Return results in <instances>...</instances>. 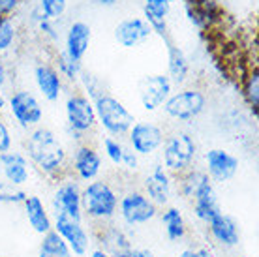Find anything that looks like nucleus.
Returning <instances> with one entry per match:
<instances>
[{
    "label": "nucleus",
    "instance_id": "nucleus-9",
    "mask_svg": "<svg viewBox=\"0 0 259 257\" xmlns=\"http://www.w3.org/2000/svg\"><path fill=\"white\" fill-rule=\"evenodd\" d=\"M118 214L126 225L130 227H139L152 222L158 216V206L139 190L126 192L118 199Z\"/></svg>",
    "mask_w": 259,
    "mask_h": 257
},
{
    "label": "nucleus",
    "instance_id": "nucleus-43",
    "mask_svg": "<svg viewBox=\"0 0 259 257\" xmlns=\"http://www.w3.org/2000/svg\"><path fill=\"white\" fill-rule=\"evenodd\" d=\"M91 257H115V255H111V253L104 251L102 248H96V250H92V251H91Z\"/></svg>",
    "mask_w": 259,
    "mask_h": 257
},
{
    "label": "nucleus",
    "instance_id": "nucleus-24",
    "mask_svg": "<svg viewBox=\"0 0 259 257\" xmlns=\"http://www.w3.org/2000/svg\"><path fill=\"white\" fill-rule=\"evenodd\" d=\"M165 45H167V77L169 81L177 87H182V84L188 81L190 75V62L188 57L184 55L181 47L177 44H173L171 39L163 38Z\"/></svg>",
    "mask_w": 259,
    "mask_h": 257
},
{
    "label": "nucleus",
    "instance_id": "nucleus-10",
    "mask_svg": "<svg viewBox=\"0 0 259 257\" xmlns=\"http://www.w3.org/2000/svg\"><path fill=\"white\" fill-rule=\"evenodd\" d=\"M53 231L59 233L70 251L75 257H84L91 248V237L84 229L83 220L71 218L68 214H55L53 220Z\"/></svg>",
    "mask_w": 259,
    "mask_h": 257
},
{
    "label": "nucleus",
    "instance_id": "nucleus-12",
    "mask_svg": "<svg viewBox=\"0 0 259 257\" xmlns=\"http://www.w3.org/2000/svg\"><path fill=\"white\" fill-rule=\"evenodd\" d=\"M171 92H173V83L169 81L165 73L147 75L139 84V102L145 111L154 113L162 109V105L171 96Z\"/></svg>",
    "mask_w": 259,
    "mask_h": 257
},
{
    "label": "nucleus",
    "instance_id": "nucleus-21",
    "mask_svg": "<svg viewBox=\"0 0 259 257\" xmlns=\"http://www.w3.org/2000/svg\"><path fill=\"white\" fill-rule=\"evenodd\" d=\"M34 83L38 87L39 94L44 96L46 102H59V98L62 96V77L57 71V68L49 62H39L34 68Z\"/></svg>",
    "mask_w": 259,
    "mask_h": 257
},
{
    "label": "nucleus",
    "instance_id": "nucleus-17",
    "mask_svg": "<svg viewBox=\"0 0 259 257\" xmlns=\"http://www.w3.org/2000/svg\"><path fill=\"white\" fill-rule=\"evenodd\" d=\"M53 208L55 214H68L71 218L83 220L81 210V186L75 179H70L59 184L53 195Z\"/></svg>",
    "mask_w": 259,
    "mask_h": 257
},
{
    "label": "nucleus",
    "instance_id": "nucleus-31",
    "mask_svg": "<svg viewBox=\"0 0 259 257\" xmlns=\"http://www.w3.org/2000/svg\"><path fill=\"white\" fill-rule=\"evenodd\" d=\"M28 193L21 186H13L6 180H0V203L2 205H23Z\"/></svg>",
    "mask_w": 259,
    "mask_h": 257
},
{
    "label": "nucleus",
    "instance_id": "nucleus-2",
    "mask_svg": "<svg viewBox=\"0 0 259 257\" xmlns=\"http://www.w3.org/2000/svg\"><path fill=\"white\" fill-rule=\"evenodd\" d=\"M179 192L182 197L192 201V208H194V216L199 222L207 224L222 212L220 201H218V192L214 188V182L207 177L205 171L201 169H190L184 175L179 177Z\"/></svg>",
    "mask_w": 259,
    "mask_h": 257
},
{
    "label": "nucleus",
    "instance_id": "nucleus-44",
    "mask_svg": "<svg viewBox=\"0 0 259 257\" xmlns=\"http://www.w3.org/2000/svg\"><path fill=\"white\" fill-rule=\"evenodd\" d=\"M94 2L100 4V6H104V8H113V6H117L118 0H94Z\"/></svg>",
    "mask_w": 259,
    "mask_h": 257
},
{
    "label": "nucleus",
    "instance_id": "nucleus-3",
    "mask_svg": "<svg viewBox=\"0 0 259 257\" xmlns=\"http://www.w3.org/2000/svg\"><path fill=\"white\" fill-rule=\"evenodd\" d=\"M118 193L105 180H92L84 188H81V210L92 222L105 224L117 216Z\"/></svg>",
    "mask_w": 259,
    "mask_h": 257
},
{
    "label": "nucleus",
    "instance_id": "nucleus-6",
    "mask_svg": "<svg viewBox=\"0 0 259 257\" xmlns=\"http://www.w3.org/2000/svg\"><path fill=\"white\" fill-rule=\"evenodd\" d=\"M163 113L179 122L195 120L207 109V96L199 89H181L171 92V96L162 105Z\"/></svg>",
    "mask_w": 259,
    "mask_h": 257
},
{
    "label": "nucleus",
    "instance_id": "nucleus-33",
    "mask_svg": "<svg viewBox=\"0 0 259 257\" xmlns=\"http://www.w3.org/2000/svg\"><path fill=\"white\" fill-rule=\"evenodd\" d=\"M104 154L107 156V160L113 163V165H120L122 163V152H124V145L118 141L117 137H104Z\"/></svg>",
    "mask_w": 259,
    "mask_h": 257
},
{
    "label": "nucleus",
    "instance_id": "nucleus-5",
    "mask_svg": "<svg viewBox=\"0 0 259 257\" xmlns=\"http://www.w3.org/2000/svg\"><path fill=\"white\" fill-rule=\"evenodd\" d=\"M92 103H94L98 124L109 134V137H124V135H128L130 128L136 122V116L118 98L104 92Z\"/></svg>",
    "mask_w": 259,
    "mask_h": 257
},
{
    "label": "nucleus",
    "instance_id": "nucleus-45",
    "mask_svg": "<svg viewBox=\"0 0 259 257\" xmlns=\"http://www.w3.org/2000/svg\"><path fill=\"white\" fill-rule=\"evenodd\" d=\"M6 107H8V98L4 96V92L0 90V115L4 113V109H6Z\"/></svg>",
    "mask_w": 259,
    "mask_h": 257
},
{
    "label": "nucleus",
    "instance_id": "nucleus-37",
    "mask_svg": "<svg viewBox=\"0 0 259 257\" xmlns=\"http://www.w3.org/2000/svg\"><path fill=\"white\" fill-rule=\"evenodd\" d=\"M36 25H38V30L46 38H49L51 41H59V32H57V28H55V23L53 21H47V19H39L36 21Z\"/></svg>",
    "mask_w": 259,
    "mask_h": 257
},
{
    "label": "nucleus",
    "instance_id": "nucleus-27",
    "mask_svg": "<svg viewBox=\"0 0 259 257\" xmlns=\"http://www.w3.org/2000/svg\"><path fill=\"white\" fill-rule=\"evenodd\" d=\"M38 257H73L68 244L60 238L59 233L49 231L41 237L38 248Z\"/></svg>",
    "mask_w": 259,
    "mask_h": 257
},
{
    "label": "nucleus",
    "instance_id": "nucleus-35",
    "mask_svg": "<svg viewBox=\"0 0 259 257\" xmlns=\"http://www.w3.org/2000/svg\"><path fill=\"white\" fill-rule=\"evenodd\" d=\"M169 12H171L169 0H143V13L154 15L158 19H167Z\"/></svg>",
    "mask_w": 259,
    "mask_h": 257
},
{
    "label": "nucleus",
    "instance_id": "nucleus-18",
    "mask_svg": "<svg viewBox=\"0 0 259 257\" xmlns=\"http://www.w3.org/2000/svg\"><path fill=\"white\" fill-rule=\"evenodd\" d=\"M115 41L124 49H134L137 45L145 44L147 39L152 36L149 23L143 17H128V19L120 21L115 26Z\"/></svg>",
    "mask_w": 259,
    "mask_h": 257
},
{
    "label": "nucleus",
    "instance_id": "nucleus-4",
    "mask_svg": "<svg viewBox=\"0 0 259 257\" xmlns=\"http://www.w3.org/2000/svg\"><path fill=\"white\" fill-rule=\"evenodd\" d=\"M162 165L169 175L181 177L194 169L197 158V143L188 132H173L162 143Z\"/></svg>",
    "mask_w": 259,
    "mask_h": 257
},
{
    "label": "nucleus",
    "instance_id": "nucleus-23",
    "mask_svg": "<svg viewBox=\"0 0 259 257\" xmlns=\"http://www.w3.org/2000/svg\"><path fill=\"white\" fill-rule=\"evenodd\" d=\"M23 208H25V216L28 225L32 227L34 233L38 235H47L49 231H53V218L51 214L47 212L46 203L41 201V197L38 195H28L23 203Z\"/></svg>",
    "mask_w": 259,
    "mask_h": 257
},
{
    "label": "nucleus",
    "instance_id": "nucleus-29",
    "mask_svg": "<svg viewBox=\"0 0 259 257\" xmlns=\"http://www.w3.org/2000/svg\"><path fill=\"white\" fill-rule=\"evenodd\" d=\"M57 71L60 73V77L62 79H68L70 83H77L79 81V75H81V71H83V66L81 62H75V60H71L70 57H66V53H59L57 55Z\"/></svg>",
    "mask_w": 259,
    "mask_h": 257
},
{
    "label": "nucleus",
    "instance_id": "nucleus-22",
    "mask_svg": "<svg viewBox=\"0 0 259 257\" xmlns=\"http://www.w3.org/2000/svg\"><path fill=\"white\" fill-rule=\"evenodd\" d=\"M186 15L190 23L197 28H212L222 21V10L216 0H188Z\"/></svg>",
    "mask_w": 259,
    "mask_h": 257
},
{
    "label": "nucleus",
    "instance_id": "nucleus-39",
    "mask_svg": "<svg viewBox=\"0 0 259 257\" xmlns=\"http://www.w3.org/2000/svg\"><path fill=\"white\" fill-rule=\"evenodd\" d=\"M23 4V0H0V15L12 17Z\"/></svg>",
    "mask_w": 259,
    "mask_h": 257
},
{
    "label": "nucleus",
    "instance_id": "nucleus-47",
    "mask_svg": "<svg viewBox=\"0 0 259 257\" xmlns=\"http://www.w3.org/2000/svg\"><path fill=\"white\" fill-rule=\"evenodd\" d=\"M169 2H171V4H173V2H177V0H169Z\"/></svg>",
    "mask_w": 259,
    "mask_h": 257
},
{
    "label": "nucleus",
    "instance_id": "nucleus-30",
    "mask_svg": "<svg viewBox=\"0 0 259 257\" xmlns=\"http://www.w3.org/2000/svg\"><path fill=\"white\" fill-rule=\"evenodd\" d=\"M17 39V26L12 17L0 15V55H4L15 45Z\"/></svg>",
    "mask_w": 259,
    "mask_h": 257
},
{
    "label": "nucleus",
    "instance_id": "nucleus-13",
    "mask_svg": "<svg viewBox=\"0 0 259 257\" xmlns=\"http://www.w3.org/2000/svg\"><path fill=\"white\" fill-rule=\"evenodd\" d=\"M205 173L212 182H229L239 171L240 161L235 154H231L226 148H208L205 156Z\"/></svg>",
    "mask_w": 259,
    "mask_h": 257
},
{
    "label": "nucleus",
    "instance_id": "nucleus-42",
    "mask_svg": "<svg viewBox=\"0 0 259 257\" xmlns=\"http://www.w3.org/2000/svg\"><path fill=\"white\" fill-rule=\"evenodd\" d=\"M8 81H10V71H8V66L0 60V90L6 87Z\"/></svg>",
    "mask_w": 259,
    "mask_h": 257
},
{
    "label": "nucleus",
    "instance_id": "nucleus-14",
    "mask_svg": "<svg viewBox=\"0 0 259 257\" xmlns=\"http://www.w3.org/2000/svg\"><path fill=\"white\" fill-rule=\"evenodd\" d=\"M102 167H104L102 154L94 147L84 143V145H79L73 150V156L70 160V169L71 173L75 175L77 182H87L89 184L92 180H96L100 177V173H102Z\"/></svg>",
    "mask_w": 259,
    "mask_h": 257
},
{
    "label": "nucleus",
    "instance_id": "nucleus-32",
    "mask_svg": "<svg viewBox=\"0 0 259 257\" xmlns=\"http://www.w3.org/2000/svg\"><path fill=\"white\" fill-rule=\"evenodd\" d=\"M68 8V0H38L39 15L47 21H55L62 17Z\"/></svg>",
    "mask_w": 259,
    "mask_h": 257
},
{
    "label": "nucleus",
    "instance_id": "nucleus-28",
    "mask_svg": "<svg viewBox=\"0 0 259 257\" xmlns=\"http://www.w3.org/2000/svg\"><path fill=\"white\" fill-rule=\"evenodd\" d=\"M242 96L246 100L248 107L253 113V116H257V107H259V70L257 66H253L252 70L246 73V77L242 79Z\"/></svg>",
    "mask_w": 259,
    "mask_h": 257
},
{
    "label": "nucleus",
    "instance_id": "nucleus-7",
    "mask_svg": "<svg viewBox=\"0 0 259 257\" xmlns=\"http://www.w3.org/2000/svg\"><path fill=\"white\" fill-rule=\"evenodd\" d=\"M66 113V124L71 135H75V139H81V135L91 134L96 128V111L91 98H87L83 92H73L66 98L64 103Z\"/></svg>",
    "mask_w": 259,
    "mask_h": 257
},
{
    "label": "nucleus",
    "instance_id": "nucleus-26",
    "mask_svg": "<svg viewBox=\"0 0 259 257\" xmlns=\"http://www.w3.org/2000/svg\"><path fill=\"white\" fill-rule=\"evenodd\" d=\"M100 244H102V250L111 253V255L117 257L118 253H122L126 251L128 248H132L130 244V238L126 237V233L122 229H118V227H111V225H105L102 227L100 231Z\"/></svg>",
    "mask_w": 259,
    "mask_h": 257
},
{
    "label": "nucleus",
    "instance_id": "nucleus-8",
    "mask_svg": "<svg viewBox=\"0 0 259 257\" xmlns=\"http://www.w3.org/2000/svg\"><path fill=\"white\" fill-rule=\"evenodd\" d=\"M8 109H10L12 116L15 118V122L19 124L23 130H26V132L38 128L41 120H44L41 102L30 90H13L12 96L8 98Z\"/></svg>",
    "mask_w": 259,
    "mask_h": 257
},
{
    "label": "nucleus",
    "instance_id": "nucleus-16",
    "mask_svg": "<svg viewBox=\"0 0 259 257\" xmlns=\"http://www.w3.org/2000/svg\"><path fill=\"white\" fill-rule=\"evenodd\" d=\"M145 195L154 203L158 208L160 206H169V201L173 197V179L171 175L163 169V165H154V169L147 175L143 182Z\"/></svg>",
    "mask_w": 259,
    "mask_h": 257
},
{
    "label": "nucleus",
    "instance_id": "nucleus-11",
    "mask_svg": "<svg viewBox=\"0 0 259 257\" xmlns=\"http://www.w3.org/2000/svg\"><path fill=\"white\" fill-rule=\"evenodd\" d=\"M163 130L154 122H134L128 132V145L137 156H152L162 148Z\"/></svg>",
    "mask_w": 259,
    "mask_h": 257
},
{
    "label": "nucleus",
    "instance_id": "nucleus-1",
    "mask_svg": "<svg viewBox=\"0 0 259 257\" xmlns=\"http://www.w3.org/2000/svg\"><path fill=\"white\" fill-rule=\"evenodd\" d=\"M25 152L28 161L39 173L47 177H59L68 165V152L59 135L51 128H34L28 132L25 141Z\"/></svg>",
    "mask_w": 259,
    "mask_h": 257
},
{
    "label": "nucleus",
    "instance_id": "nucleus-25",
    "mask_svg": "<svg viewBox=\"0 0 259 257\" xmlns=\"http://www.w3.org/2000/svg\"><path fill=\"white\" fill-rule=\"evenodd\" d=\"M160 220H162L163 229H165V237L171 242H179V240L186 237L188 227H186V220L182 216L181 208H177V206H163Z\"/></svg>",
    "mask_w": 259,
    "mask_h": 257
},
{
    "label": "nucleus",
    "instance_id": "nucleus-36",
    "mask_svg": "<svg viewBox=\"0 0 259 257\" xmlns=\"http://www.w3.org/2000/svg\"><path fill=\"white\" fill-rule=\"evenodd\" d=\"M12 145H13V137H12V132L8 128V124L0 118V154H4L8 150H12Z\"/></svg>",
    "mask_w": 259,
    "mask_h": 257
},
{
    "label": "nucleus",
    "instance_id": "nucleus-19",
    "mask_svg": "<svg viewBox=\"0 0 259 257\" xmlns=\"http://www.w3.org/2000/svg\"><path fill=\"white\" fill-rule=\"evenodd\" d=\"M92 41V28L84 21H73L68 26L64 38V53L75 62H83L84 55L89 53Z\"/></svg>",
    "mask_w": 259,
    "mask_h": 257
},
{
    "label": "nucleus",
    "instance_id": "nucleus-15",
    "mask_svg": "<svg viewBox=\"0 0 259 257\" xmlns=\"http://www.w3.org/2000/svg\"><path fill=\"white\" fill-rule=\"evenodd\" d=\"M205 225H207L210 238L224 250H233L240 244V227L233 216L218 212Z\"/></svg>",
    "mask_w": 259,
    "mask_h": 257
},
{
    "label": "nucleus",
    "instance_id": "nucleus-40",
    "mask_svg": "<svg viewBox=\"0 0 259 257\" xmlns=\"http://www.w3.org/2000/svg\"><path fill=\"white\" fill-rule=\"evenodd\" d=\"M179 257H216V255L212 253V250H210V248L199 246V248H184Z\"/></svg>",
    "mask_w": 259,
    "mask_h": 257
},
{
    "label": "nucleus",
    "instance_id": "nucleus-38",
    "mask_svg": "<svg viewBox=\"0 0 259 257\" xmlns=\"http://www.w3.org/2000/svg\"><path fill=\"white\" fill-rule=\"evenodd\" d=\"M120 165H124V167L130 169V171H136V169L139 167V156H137L130 147H124L122 163H120Z\"/></svg>",
    "mask_w": 259,
    "mask_h": 257
},
{
    "label": "nucleus",
    "instance_id": "nucleus-46",
    "mask_svg": "<svg viewBox=\"0 0 259 257\" xmlns=\"http://www.w3.org/2000/svg\"><path fill=\"white\" fill-rule=\"evenodd\" d=\"M235 257H248V255H235Z\"/></svg>",
    "mask_w": 259,
    "mask_h": 257
},
{
    "label": "nucleus",
    "instance_id": "nucleus-34",
    "mask_svg": "<svg viewBox=\"0 0 259 257\" xmlns=\"http://www.w3.org/2000/svg\"><path fill=\"white\" fill-rule=\"evenodd\" d=\"M77 83L83 84L84 89V96L91 98L92 102L96 100L100 94H104V89H102V83H100V79L94 77L92 73H89V71H81V75H79V81Z\"/></svg>",
    "mask_w": 259,
    "mask_h": 257
},
{
    "label": "nucleus",
    "instance_id": "nucleus-41",
    "mask_svg": "<svg viewBox=\"0 0 259 257\" xmlns=\"http://www.w3.org/2000/svg\"><path fill=\"white\" fill-rule=\"evenodd\" d=\"M117 257H158L154 251L145 250V248H128L126 251L118 253Z\"/></svg>",
    "mask_w": 259,
    "mask_h": 257
},
{
    "label": "nucleus",
    "instance_id": "nucleus-20",
    "mask_svg": "<svg viewBox=\"0 0 259 257\" xmlns=\"http://www.w3.org/2000/svg\"><path fill=\"white\" fill-rule=\"evenodd\" d=\"M0 173L13 186H25L30 179V161L23 152L8 150L0 154Z\"/></svg>",
    "mask_w": 259,
    "mask_h": 257
}]
</instances>
